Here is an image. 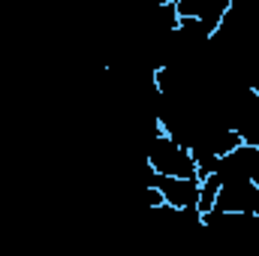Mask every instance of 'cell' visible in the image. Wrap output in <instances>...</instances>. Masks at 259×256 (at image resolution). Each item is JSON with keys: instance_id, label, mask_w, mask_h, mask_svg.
I'll use <instances>...</instances> for the list:
<instances>
[{"instance_id": "obj_2", "label": "cell", "mask_w": 259, "mask_h": 256, "mask_svg": "<svg viewBox=\"0 0 259 256\" xmlns=\"http://www.w3.org/2000/svg\"><path fill=\"white\" fill-rule=\"evenodd\" d=\"M217 175V196L211 211H226V214H250L259 208V181L247 175Z\"/></svg>"}, {"instance_id": "obj_1", "label": "cell", "mask_w": 259, "mask_h": 256, "mask_svg": "<svg viewBox=\"0 0 259 256\" xmlns=\"http://www.w3.org/2000/svg\"><path fill=\"white\" fill-rule=\"evenodd\" d=\"M145 160L151 166V172L157 175H175V178H199L196 169V157L190 145L178 142L175 136H169L166 130H157L151 136V142L145 145Z\"/></svg>"}, {"instance_id": "obj_3", "label": "cell", "mask_w": 259, "mask_h": 256, "mask_svg": "<svg viewBox=\"0 0 259 256\" xmlns=\"http://www.w3.org/2000/svg\"><path fill=\"white\" fill-rule=\"evenodd\" d=\"M148 184L160 193L163 205H172V208H196L199 211L202 178H175V175H157V172H151Z\"/></svg>"}]
</instances>
